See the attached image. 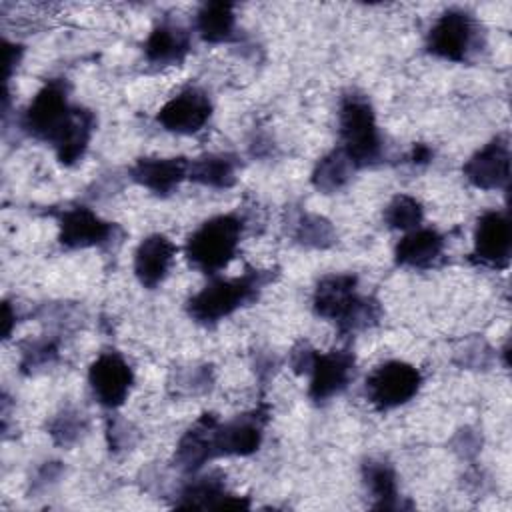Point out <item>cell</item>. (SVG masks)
<instances>
[{
	"instance_id": "obj_28",
	"label": "cell",
	"mask_w": 512,
	"mask_h": 512,
	"mask_svg": "<svg viewBox=\"0 0 512 512\" xmlns=\"http://www.w3.org/2000/svg\"><path fill=\"white\" fill-rule=\"evenodd\" d=\"M80 430H82V420H78V414H68L66 412V414L58 416L56 422L52 424V436L60 444H66V442L74 440Z\"/></svg>"
},
{
	"instance_id": "obj_7",
	"label": "cell",
	"mask_w": 512,
	"mask_h": 512,
	"mask_svg": "<svg viewBox=\"0 0 512 512\" xmlns=\"http://www.w3.org/2000/svg\"><path fill=\"white\" fill-rule=\"evenodd\" d=\"M474 36L476 24L472 16L462 10H448L428 32V52L450 62H462L474 46Z\"/></svg>"
},
{
	"instance_id": "obj_29",
	"label": "cell",
	"mask_w": 512,
	"mask_h": 512,
	"mask_svg": "<svg viewBox=\"0 0 512 512\" xmlns=\"http://www.w3.org/2000/svg\"><path fill=\"white\" fill-rule=\"evenodd\" d=\"M56 356V344L50 340H42L32 344L30 350L24 352V368H36L42 364H50Z\"/></svg>"
},
{
	"instance_id": "obj_17",
	"label": "cell",
	"mask_w": 512,
	"mask_h": 512,
	"mask_svg": "<svg viewBox=\"0 0 512 512\" xmlns=\"http://www.w3.org/2000/svg\"><path fill=\"white\" fill-rule=\"evenodd\" d=\"M130 176L134 182L152 190L154 194H170L188 176V160L140 158L130 168Z\"/></svg>"
},
{
	"instance_id": "obj_5",
	"label": "cell",
	"mask_w": 512,
	"mask_h": 512,
	"mask_svg": "<svg viewBox=\"0 0 512 512\" xmlns=\"http://www.w3.org/2000/svg\"><path fill=\"white\" fill-rule=\"evenodd\" d=\"M76 108L78 106H72L68 102L66 82L50 80L38 90V94L28 104L22 116V126L30 136L54 146V142L60 138V134L74 118Z\"/></svg>"
},
{
	"instance_id": "obj_24",
	"label": "cell",
	"mask_w": 512,
	"mask_h": 512,
	"mask_svg": "<svg viewBox=\"0 0 512 512\" xmlns=\"http://www.w3.org/2000/svg\"><path fill=\"white\" fill-rule=\"evenodd\" d=\"M354 168L356 166L342 152V148H336L318 160V164L312 172V184L320 192H326V194L336 192L350 180Z\"/></svg>"
},
{
	"instance_id": "obj_4",
	"label": "cell",
	"mask_w": 512,
	"mask_h": 512,
	"mask_svg": "<svg viewBox=\"0 0 512 512\" xmlns=\"http://www.w3.org/2000/svg\"><path fill=\"white\" fill-rule=\"evenodd\" d=\"M340 142L342 152L352 164L368 166L380 158L382 142L372 104L362 94H346L340 104Z\"/></svg>"
},
{
	"instance_id": "obj_2",
	"label": "cell",
	"mask_w": 512,
	"mask_h": 512,
	"mask_svg": "<svg viewBox=\"0 0 512 512\" xmlns=\"http://www.w3.org/2000/svg\"><path fill=\"white\" fill-rule=\"evenodd\" d=\"M356 276L330 274L324 276L314 290V312L322 318L338 322L344 332H354L376 320L378 306L362 298L356 290Z\"/></svg>"
},
{
	"instance_id": "obj_10",
	"label": "cell",
	"mask_w": 512,
	"mask_h": 512,
	"mask_svg": "<svg viewBox=\"0 0 512 512\" xmlns=\"http://www.w3.org/2000/svg\"><path fill=\"white\" fill-rule=\"evenodd\" d=\"M212 114V104L204 90L184 88L172 96L158 112V122L176 134H194L204 128Z\"/></svg>"
},
{
	"instance_id": "obj_18",
	"label": "cell",
	"mask_w": 512,
	"mask_h": 512,
	"mask_svg": "<svg viewBox=\"0 0 512 512\" xmlns=\"http://www.w3.org/2000/svg\"><path fill=\"white\" fill-rule=\"evenodd\" d=\"M444 250V238L432 228L410 230L394 250V258L400 266L428 268L432 266Z\"/></svg>"
},
{
	"instance_id": "obj_3",
	"label": "cell",
	"mask_w": 512,
	"mask_h": 512,
	"mask_svg": "<svg viewBox=\"0 0 512 512\" xmlns=\"http://www.w3.org/2000/svg\"><path fill=\"white\" fill-rule=\"evenodd\" d=\"M242 234V220L236 214H220L202 222L186 242L188 262L206 272L216 274L236 256Z\"/></svg>"
},
{
	"instance_id": "obj_11",
	"label": "cell",
	"mask_w": 512,
	"mask_h": 512,
	"mask_svg": "<svg viewBox=\"0 0 512 512\" xmlns=\"http://www.w3.org/2000/svg\"><path fill=\"white\" fill-rule=\"evenodd\" d=\"M354 372V356L348 350L316 352L310 364L308 394L314 402H326L340 394Z\"/></svg>"
},
{
	"instance_id": "obj_22",
	"label": "cell",
	"mask_w": 512,
	"mask_h": 512,
	"mask_svg": "<svg viewBox=\"0 0 512 512\" xmlns=\"http://www.w3.org/2000/svg\"><path fill=\"white\" fill-rule=\"evenodd\" d=\"M196 30L206 42H226L234 36L236 16L228 2H208L196 14Z\"/></svg>"
},
{
	"instance_id": "obj_27",
	"label": "cell",
	"mask_w": 512,
	"mask_h": 512,
	"mask_svg": "<svg viewBox=\"0 0 512 512\" xmlns=\"http://www.w3.org/2000/svg\"><path fill=\"white\" fill-rule=\"evenodd\" d=\"M294 238L310 248H326L334 244V228L332 224L316 214H302L294 226Z\"/></svg>"
},
{
	"instance_id": "obj_12",
	"label": "cell",
	"mask_w": 512,
	"mask_h": 512,
	"mask_svg": "<svg viewBox=\"0 0 512 512\" xmlns=\"http://www.w3.org/2000/svg\"><path fill=\"white\" fill-rule=\"evenodd\" d=\"M512 250V224L506 212H484L474 230V256L488 266L504 268Z\"/></svg>"
},
{
	"instance_id": "obj_14",
	"label": "cell",
	"mask_w": 512,
	"mask_h": 512,
	"mask_svg": "<svg viewBox=\"0 0 512 512\" xmlns=\"http://www.w3.org/2000/svg\"><path fill=\"white\" fill-rule=\"evenodd\" d=\"M114 226L86 206H74L60 214V244L66 248H90L106 244Z\"/></svg>"
},
{
	"instance_id": "obj_16",
	"label": "cell",
	"mask_w": 512,
	"mask_h": 512,
	"mask_svg": "<svg viewBox=\"0 0 512 512\" xmlns=\"http://www.w3.org/2000/svg\"><path fill=\"white\" fill-rule=\"evenodd\" d=\"M218 418L214 414H202L180 438L174 462L184 472H196L208 460L216 458L214 430Z\"/></svg>"
},
{
	"instance_id": "obj_13",
	"label": "cell",
	"mask_w": 512,
	"mask_h": 512,
	"mask_svg": "<svg viewBox=\"0 0 512 512\" xmlns=\"http://www.w3.org/2000/svg\"><path fill=\"white\" fill-rule=\"evenodd\" d=\"M266 414L254 410L242 414L230 422L216 424L214 430V450L216 456H248L258 450L262 442Z\"/></svg>"
},
{
	"instance_id": "obj_20",
	"label": "cell",
	"mask_w": 512,
	"mask_h": 512,
	"mask_svg": "<svg viewBox=\"0 0 512 512\" xmlns=\"http://www.w3.org/2000/svg\"><path fill=\"white\" fill-rule=\"evenodd\" d=\"M92 130H94V114L78 106L74 112V118L70 120L66 130L60 134V138L54 142L58 160L66 166L78 162L88 148Z\"/></svg>"
},
{
	"instance_id": "obj_25",
	"label": "cell",
	"mask_w": 512,
	"mask_h": 512,
	"mask_svg": "<svg viewBox=\"0 0 512 512\" xmlns=\"http://www.w3.org/2000/svg\"><path fill=\"white\" fill-rule=\"evenodd\" d=\"M228 496L224 488V478L216 474H206L202 478L192 480L180 494L178 506L186 508H220L224 498Z\"/></svg>"
},
{
	"instance_id": "obj_15",
	"label": "cell",
	"mask_w": 512,
	"mask_h": 512,
	"mask_svg": "<svg viewBox=\"0 0 512 512\" xmlns=\"http://www.w3.org/2000/svg\"><path fill=\"white\" fill-rule=\"evenodd\" d=\"M176 244L164 234H150L134 252V274L146 288H156L164 282L176 256Z\"/></svg>"
},
{
	"instance_id": "obj_6",
	"label": "cell",
	"mask_w": 512,
	"mask_h": 512,
	"mask_svg": "<svg viewBox=\"0 0 512 512\" xmlns=\"http://www.w3.org/2000/svg\"><path fill=\"white\" fill-rule=\"evenodd\" d=\"M422 386V374L408 362L390 360L366 378V396L378 410H392L412 400Z\"/></svg>"
},
{
	"instance_id": "obj_26",
	"label": "cell",
	"mask_w": 512,
	"mask_h": 512,
	"mask_svg": "<svg viewBox=\"0 0 512 512\" xmlns=\"http://www.w3.org/2000/svg\"><path fill=\"white\" fill-rule=\"evenodd\" d=\"M422 216H424L422 204L408 194L394 196L388 202V206L384 208V222H386V226H390L394 230L410 232L414 228H420Z\"/></svg>"
},
{
	"instance_id": "obj_1",
	"label": "cell",
	"mask_w": 512,
	"mask_h": 512,
	"mask_svg": "<svg viewBox=\"0 0 512 512\" xmlns=\"http://www.w3.org/2000/svg\"><path fill=\"white\" fill-rule=\"evenodd\" d=\"M270 274L246 270L238 278H214L188 300V314L200 324H216L252 302L268 284Z\"/></svg>"
},
{
	"instance_id": "obj_19",
	"label": "cell",
	"mask_w": 512,
	"mask_h": 512,
	"mask_svg": "<svg viewBox=\"0 0 512 512\" xmlns=\"http://www.w3.org/2000/svg\"><path fill=\"white\" fill-rule=\"evenodd\" d=\"M188 32L172 22L158 24L144 42V54L148 62L156 66H170L184 60L188 54Z\"/></svg>"
},
{
	"instance_id": "obj_21",
	"label": "cell",
	"mask_w": 512,
	"mask_h": 512,
	"mask_svg": "<svg viewBox=\"0 0 512 512\" xmlns=\"http://www.w3.org/2000/svg\"><path fill=\"white\" fill-rule=\"evenodd\" d=\"M238 162L230 154H204L188 162V178L210 186V188H230L236 182Z\"/></svg>"
},
{
	"instance_id": "obj_8",
	"label": "cell",
	"mask_w": 512,
	"mask_h": 512,
	"mask_svg": "<svg viewBox=\"0 0 512 512\" xmlns=\"http://www.w3.org/2000/svg\"><path fill=\"white\" fill-rule=\"evenodd\" d=\"M88 382L94 398L106 408H118L130 394L134 374L130 364L118 352H102L88 370Z\"/></svg>"
},
{
	"instance_id": "obj_23",
	"label": "cell",
	"mask_w": 512,
	"mask_h": 512,
	"mask_svg": "<svg viewBox=\"0 0 512 512\" xmlns=\"http://www.w3.org/2000/svg\"><path fill=\"white\" fill-rule=\"evenodd\" d=\"M364 484L372 494L374 508H398L396 474L388 462L368 460L362 468Z\"/></svg>"
},
{
	"instance_id": "obj_9",
	"label": "cell",
	"mask_w": 512,
	"mask_h": 512,
	"mask_svg": "<svg viewBox=\"0 0 512 512\" xmlns=\"http://www.w3.org/2000/svg\"><path fill=\"white\" fill-rule=\"evenodd\" d=\"M468 182L480 190H498L510 180V144L506 136H496L462 166Z\"/></svg>"
}]
</instances>
